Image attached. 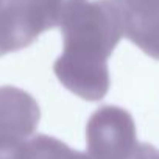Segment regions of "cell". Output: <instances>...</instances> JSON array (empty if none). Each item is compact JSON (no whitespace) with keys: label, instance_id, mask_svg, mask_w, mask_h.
Listing matches in <instances>:
<instances>
[{"label":"cell","instance_id":"obj_5","mask_svg":"<svg viewBox=\"0 0 159 159\" xmlns=\"http://www.w3.org/2000/svg\"><path fill=\"white\" fill-rule=\"evenodd\" d=\"M0 159H91V156L72 150L56 137L38 134L30 137L0 136Z\"/></svg>","mask_w":159,"mask_h":159},{"label":"cell","instance_id":"obj_2","mask_svg":"<svg viewBox=\"0 0 159 159\" xmlns=\"http://www.w3.org/2000/svg\"><path fill=\"white\" fill-rule=\"evenodd\" d=\"M62 0H0V56L31 45L58 27Z\"/></svg>","mask_w":159,"mask_h":159},{"label":"cell","instance_id":"obj_1","mask_svg":"<svg viewBox=\"0 0 159 159\" xmlns=\"http://www.w3.org/2000/svg\"><path fill=\"white\" fill-rule=\"evenodd\" d=\"M62 53L53 64L59 83L83 100L105 98L111 86L108 59L125 36L123 16L111 0H62Z\"/></svg>","mask_w":159,"mask_h":159},{"label":"cell","instance_id":"obj_7","mask_svg":"<svg viewBox=\"0 0 159 159\" xmlns=\"http://www.w3.org/2000/svg\"><path fill=\"white\" fill-rule=\"evenodd\" d=\"M120 10L123 19L137 17L159 10V0H111Z\"/></svg>","mask_w":159,"mask_h":159},{"label":"cell","instance_id":"obj_8","mask_svg":"<svg viewBox=\"0 0 159 159\" xmlns=\"http://www.w3.org/2000/svg\"><path fill=\"white\" fill-rule=\"evenodd\" d=\"M157 157H159V151L153 145L140 142L131 159H157Z\"/></svg>","mask_w":159,"mask_h":159},{"label":"cell","instance_id":"obj_3","mask_svg":"<svg viewBox=\"0 0 159 159\" xmlns=\"http://www.w3.org/2000/svg\"><path fill=\"white\" fill-rule=\"evenodd\" d=\"M86 143L91 159H131L140 142L131 114L120 106L106 105L89 117Z\"/></svg>","mask_w":159,"mask_h":159},{"label":"cell","instance_id":"obj_4","mask_svg":"<svg viewBox=\"0 0 159 159\" xmlns=\"http://www.w3.org/2000/svg\"><path fill=\"white\" fill-rule=\"evenodd\" d=\"M38 102L16 86H0V136L30 137L38 128Z\"/></svg>","mask_w":159,"mask_h":159},{"label":"cell","instance_id":"obj_9","mask_svg":"<svg viewBox=\"0 0 159 159\" xmlns=\"http://www.w3.org/2000/svg\"><path fill=\"white\" fill-rule=\"evenodd\" d=\"M157 159H159V157H157Z\"/></svg>","mask_w":159,"mask_h":159},{"label":"cell","instance_id":"obj_6","mask_svg":"<svg viewBox=\"0 0 159 159\" xmlns=\"http://www.w3.org/2000/svg\"><path fill=\"white\" fill-rule=\"evenodd\" d=\"M125 36L145 55L159 61V10L123 19Z\"/></svg>","mask_w":159,"mask_h":159}]
</instances>
